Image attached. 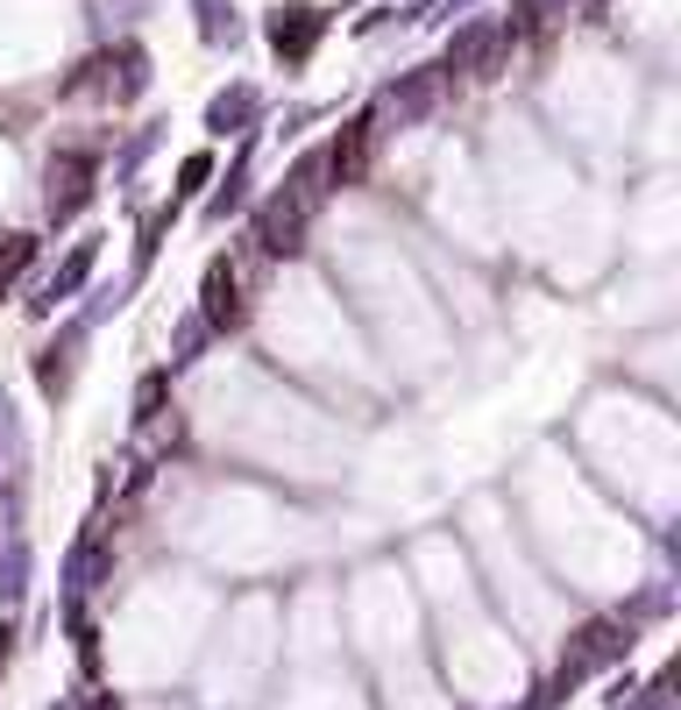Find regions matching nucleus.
I'll return each mask as SVG.
<instances>
[{"label": "nucleus", "mask_w": 681, "mask_h": 710, "mask_svg": "<svg viewBox=\"0 0 681 710\" xmlns=\"http://www.w3.org/2000/svg\"><path fill=\"white\" fill-rule=\"evenodd\" d=\"M625 625H611V619H596V625H582L575 632V646H568V661H561V689H568L575 675H590V668H603V661H617L625 654Z\"/></svg>", "instance_id": "obj_1"}, {"label": "nucleus", "mask_w": 681, "mask_h": 710, "mask_svg": "<svg viewBox=\"0 0 681 710\" xmlns=\"http://www.w3.org/2000/svg\"><path fill=\"white\" fill-rule=\"evenodd\" d=\"M93 192V157H57L50 164V221H71Z\"/></svg>", "instance_id": "obj_2"}, {"label": "nucleus", "mask_w": 681, "mask_h": 710, "mask_svg": "<svg viewBox=\"0 0 681 710\" xmlns=\"http://www.w3.org/2000/svg\"><path fill=\"white\" fill-rule=\"evenodd\" d=\"M299 235H305V214L291 200H270L263 214H256V242H263V256H299Z\"/></svg>", "instance_id": "obj_3"}, {"label": "nucleus", "mask_w": 681, "mask_h": 710, "mask_svg": "<svg viewBox=\"0 0 681 710\" xmlns=\"http://www.w3.org/2000/svg\"><path fill=\"white\" fill-rule=\"evenodd\" d=\"M242 313H249V299H242L235 263H213L206 271V320L213 328H242Z\"/></svg>", "instance_id": "obj_4"}, {"label": "nucleus", "mask_w": 681, "mask_h": 710, "mask_svg": "<svg viewBox=\"0 0 681 710\" xmlns=\"http://www.w3.org/2000/svg\"><path fill=\"white\" fill-rule=\"evenodd\" d=\"M313 43H320V14L313 8H284L278 22H270V50L278 57H305Z\"/></svg>", "instance_id": "obj_5"}, {"label": "nucleus", "mask_w": 681, "mask_h": 710, "mask_svg": "<svg viewBox=\"0 0 681 710\" xmlns=\"http://www.w3.org/2000/svg\"><path fill=\"white\" fill-rule=\"evenodd\" d=\"M327 171H334V178L341 185H356L362 178V164H369V121H356V128H348V136L334 143V149H327V157H320Z\"/></svg>", "instance_id": "obj_6"}]
</instances>
